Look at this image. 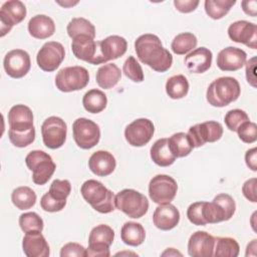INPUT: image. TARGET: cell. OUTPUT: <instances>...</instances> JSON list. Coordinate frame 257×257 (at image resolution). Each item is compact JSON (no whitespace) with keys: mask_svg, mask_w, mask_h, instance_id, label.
Returning <instances> with one entry per match:
<instances>
[{"mask_svg":"<svg viewBox=\"0 0 257 257\" xmlns=\"http://www.w3.org/2000/svg\"><path fill=\"white\" fill-rule=\"evenodd\" d=\"M155 125L149 118H138L126 125L124 138L128 145L133 147H143L153 138Z\"/></svg>","mask_w":257,"mask_h":257,"instance_id":"obj_16","label":"cell"},{"mask_svg":"<svg viewBox=\"0 0 257 257\" xmlns=\"http://www.w3.org/2000/svg\"><path fill=\"white\" fill-rule=\"evenodd\" d=\"M236 211L234 199L225 193L218 194L212 202H205L203 216L208 224H216L230 220Z\"/></svg>","mask_w":257,"mask_h":257,"instance_id":"obj_6","label":"cell"},{"mask_svg":"<svg viewBox=\"0 0 257 257\" xmlns=\"http://www.w3.org/2000/svg\"><path fill=\"white\" fill-rule=\"evenodd\" d=\"M256 183H257V179L256 178H251V179L247 180L243 184V187H242V193H243L244 197L252 203L257 202Z\"/></svg>","mask_w":257,"mask_h":257,"instance_id":"obj_48","label":"cell"},{"mask_svg":"<svg viewBox=\"0 0 257 257\" xmlns=\"http://www.w3.org/2000/svg\"><path fill=\"white\" fill-rule=\"evenodd\" d=\"M256 57H252L246 62V78L249 84L256 87V76H255Z\"/></svg>","mask_w":257,"mask_h":257,"instance_id":"obj_50","label":"cell"},{"mask_svg":"<svg viewBox=\"0 0 257 257\" xmlns=\"http://www.w3.org/2000/svg\"><path fill=\"white\" fill-rule=\"evenodd\" d=\"M120 77L121 72L117 65L114 63H106L97 69L95 80L99 87L109 89L117 84Z\"/></svg>","mask_w":257,"mask_h":257,"instance_id":"obj_29","label":"cell"},{"mask_svg":"<svg viewBox=\"0 0 257 257\" xmlns=\"http://www.w3.org/2000/svg\"><path fill=\"white\" fill-rule=\"evenodd\" d=\"M246 52L238 47L228 46L222 49L217 56V66L223 71H236L246 63Z\"/></svg>","mask_w":257,"mask_h":257,"instance_id":"obj_20","label":"cell"},{"mask_svg":"<svg viewBox=\"0 0 257 257\" xmlns=\"http://www.w3.org/2000/svg\"><path fill=\"white\" fill-rule=\"evenodd\" d=\"M11 200L17 209L28 210L35 205L36 194L31 188L27 186H21L12 191Z\"/></svg>","mask_w":257,"mask_h":257,"instance_id":"obj_33","label":"cell"},{"mask_svg":"<svg viewBox=\"0 0 257 257\" xmlns=\"http://www.w3.org/2000/svg\"><path fill=\"white\" fill-rule=\"evenodd\" d=\"M65 50L61 43L48 41L42 45L36 55V61L40 69L46 72L56 70L63 61Z\"/></svg>","mask_w":257,"mask_h":257,"instance_id":"obj_15","label":"cell"},{"mask_svg":"<svg viewBox=\"0 0 257 257\" xmlns=\"http://www.w3.org/2000/svg\"><path fill=\"white\" fill-rule=\"evenodd\" d=\"M107 104V97L103 91L93 88L86 91L82 97V105L84 109L90 113H98L102 111Z\"/></svg>","mask_w":257,"mask_h":257,"instance_id":"obj_32","label":"cell"},{"mask_svg":"<svg viewBox=\"0 0 257 257\" xmlns=\"http://www.w3.org/2000/svg\"><path fill=\"white\" fill-rule=\"evenodd\" d=\"M239 139L246 144L255 143L257 140V125L250 120L243 122L236 131Z\"/></svg>","mask_w":257,"mask_h":257,"instance_id":"obj_44","label":"cell"},{"mask_svg":"<svg viewBox=\"0 0 257 257\" xmlns=\"http://www.w3.org/2000/svg\"><path fill=\"white\" fill-rule=\"evenodd\" d=\"M68 36L73 39L79 35H87L92 38L95 37V27L94 25L83 17L72 18L66 27Z\"/></svg>","mask_w":257,"mask_h":257,"instance_id":"obj_36","label":"cell"},{"mask_svg":"<svg viewBox=\"0 0 257 257\" xmlns=\"http://www.w3.org/2000/svg\"><path fill=\"white\" fill-rule=\"evenodd\" d=\"M114 239V232L108 225L100 224L93 227L88 236V248L86 257H108L109 246Z\"/></svg>","mask_w":257,"mask_h":257,"instance_id":"obj_8","label":"cell"},{"mask_svg":"<svg viewBox=\"0 0 257 257\" xmlns=\"http://www.w3.org/2000/svg\"><path fill=\"white\" fill-rule=\"evenodd\" d=\"M248 120H250L248 114L244 110L239 108H234L229 110L224 117L226 126L232 132H236L243 122Z\"/></svg>","mask_w":257,"mask_h":257,"instance_id":"obj_42","label":"cell"},{"mask_svg":"<svg viewBox=\"0 0 257 257\" xmlns=\"http://www.w3.org/2000/svg\"><path fill=\"white\" fill-rule=\"evenodd\" d=\"M3 66L6 73L12 78H21L25 76L31 67L29 54L23 49H13L6 53Z\"/></svg>","mask_w":257,"mask_h":257,"instance_id":"obj_17","label":"cell"},{"mask_svg":"<svg viewBox=\"0 0 257 257\" xmlns=\"http://www.w3.org/2000/svg\"><path fill=\"white\" fill-rule=\"evenodd\" d=\"M67 125L65 121L58 116H49L41 124L42 141L45 147L51 150L61 148L66 140Z\"/></svg>","mask_w":257,"mask_h":257,"instance_id":"obj_12","label":"cell"},{"mask_svg":"<svg viewBox=\"0 0 257 257\" xmlns=\"http://www.w3.org/2000/svg\"><path fill=\"white\" fill-rule=\"evenodd\" d=\"M66 205V201H59L55 198H53L49 192L45 193L40 200V206L45 212H59L61 211Z\"/></svg>","mask_w":257,"mask_h":257,"instance_id":"obj_46","label":"cell"},{"mask_svg":"<svg viewBox=\"0 0 257 257\" xmlns=\"http://www.w3.org/2000/svg\"><path fill=\"white\" fill-rule=\"evenodd\" d=\"M28 32L36 39H46L55 32L54 21L44 14L35 15L28 22Z\"/></svg>","mask_w":257,"mask_h":257,"instance_id":"obj_27","label":"cell"},{"mask_svg":"<svg viewBox=\"0 0 257 257\" xmlns=\"http://www.w3.org/2000/svg\"><path fill=\"white\" fill-rule=\"evenodd\" d=\"M26 7L19 0H9L0 9V36L4 37L14 25L22 22L26 17Z\"/></svg>","mask_w":257,"mask_h":257,"instance_id":"obj_14","label":"cell"},{"mask_svg":"<svg viewBox=\"0 0 257 257\" xmlns=\"http://www.w3.org/2000/svg\"><path fill=\"white\" fill-rule=\"evenodd\" d=\"M72 133L75 144L83 150H89L96 146L100 139V130L93 120L79 117L72 123Z\"/></svg>","mask_w":257,"mask_h":257,"instance_id":"obj_10","label":"cell"},{"mask_svg":"<svg viewBox=\"0 0 257 257\" xmlns=\"http://www.w3.org/2000/svg\"><path fill=\"white\" fill-rule=\"evenodd\" d=\"M152 161L160 167H169L176 161V157L169 149L168 139L162 138L157 140L150 151Z\"/></svg>","mask_w":257,"mask_h":257,"instance_id":"obj_28","label":"cell"},{"mask_svg":"<svg viewBox=\"0 0 257 257\" xmlns=\"http://www.w3.org/2000/svg\"><path fill=\"white\" fill-rule=\"evenodd\" d=\"M122 72L128 79L133 80L134 82H142L145 77L141 64L133 55H130L125 59L122 66Z\"/></svg>","mask_w":257,"mask_h":257,"instance_id":"obj_40","label":"cell"},{"mask_svg":"<svg viewBox=\"0 0 257 257\" xmlns=\"http://www.w3.org/2000/svg\"><path fill=\"white\" fill-rule=\"evenodd\" d=\"M121 241L133 247L143 244L146 238V231L142 224L137 222H126L122 225L120 230Z\"/></svg>","mask_w":257,"mask_h":257,"instance_id":"obj_30","label":"cell"},{"mask_svg":"<svg viewBox=\"0 0 257 257\" xmlns=\"http://www.w3.org/2000/svg\"><path fill=\"white\" fill-rule=\"evenodd\" d=\"M169 149L176 158H184L190 155L194 146L186 133H176L168 139Z\"/></svg>","mask_w":257,"mask_h":257,"instance_id":"obj_31","label":"cell"},{"mask_svg":"<svg viewBox=\"0 0 257 257\" xmlns=\"http://www.w3.org/2000/svg\"><path fill=\"white\" fill-rule=\"evenodd\" d=\"M116 167L114 157L107 151H96L88 160L89 170L98 177H106L110 175Z\"/></svg>","mask_w":257,"mask_h":257,"instance_id":"obj_25","label":"cell"},{"mask_svg":"<svg viewBox=\"0 0 257 257\" xmlns=\"http://www.w3.org/2000/svg\"><path fill=\"white\" fill-rule=\"evenodd\" d=\"M135 50L140 61L157 72H165L173 64L171 52L155 34L146 33L139 36L135 41Z\"/></svg>","mask_w":257,"mask_h":257,"instance_id":"obj_1","label":"cell"},{"mask_svg":"<svg viewBox=\"0 0 257 257\" xmlns=\"http://www.w3.org/2000/svg\"><path fill=\"white\" fill-rule=\"evenodd\" d=\"M204 201L202 202H195L191 204L187 209V217L189 221L197 226H204L206 225V221L203 216V207Z\"/></svg>","mask_w":257,"mask_h":257,"instance_id":"obj_45","label":"cell"},{"mask_svg":"<svg viewBox=\"0 0 257 257\" xmlns=\"http://www.w3.org/2000/svg\"><path fill=\"white\" fill-rule=\"evenodd\" d=\"M9 130L23 132L28 131L33 125V113L32 110L24 104L13 105L8 112Z\"/></svg>","mask_w":257,"mask_h":257,"instance_id":"obj_23","label":"cell"},{"mask_svg":"<svg viewBox=\"0 0 257 257\" xmlns=\"http://www.w3.org/2000/svg\"><path fill=\"white\" fill-rule=\"evenodd\" d=\"M235 3V0H206L204 2V7L210 18L218 20L228 14Z\"/></svg>","mask_w":257,"mask_h":257,"instance_id":"obj_38","label":"cell"},{"mask_svg":"<svg viewBox=\"0 0 257 257\" xmlns=\"http://www.w3.org/2000/svg\"><path fill=\"white\" fill-rule=\"evenodd\" d=\"M153 222L160 230H172L180 222V212L171 203L159 205L153 214Z\"/></svg>","mask_w":257,"mask_h":257,"instance_id":"obj_22","label":"cell"},{"mask_svg":"<svg viewBox=\"0 0 257 257\" xmlns=\"http://www.w3.org/2000/svg\"><path fill=\"white\" fill-rule=\"evenodd\" d=\"M57 3L58 4H60V5H62V6H64V7H68V6H73V5H75V4H77L78 2L76 1V2H59V1H57Z\"/></svg>","mask_w":257,"mask_h":257,"instance_id":"obj_55","label":"cell"},{"mask_svg":"<svg viewBox=\"0 0 257 257\" xmlns=\"http://www.w3.org/2000/svg\"><path fill=\"white\" fill-rule=\"evenodd\" d=\"M83 199L98 213L108 214L115 209L114 195L96 180L85 181L80 188Z\"/></svg>","mask_w":257,"mask_h":257,"instance_id":"obj_3","label":"cell"},{"mask_svg":"<svg viewBox=\"0 0 257 257\" xmlns=\"http://www.w3.org/2000/svg\"><path fill=\"white\" fill-rule=\"evenodd\" d=\"M60 256L61 257H68V256L69 257L71 256L86 257V249L78 243L69 242V243H66L64 246H62L60 250Z\"/></svg>","mask_w":257,"mask_h":257,"instance_id":"obj_47","label":"cell"},{"mask_svg":"<svg viewBox=\"0 0 257 257\" xmlns=\"http://www.w3.org/2000/svg\"><path fill=\"white\" fill-rule=\"evenodd\" d=\"M71 50L73 55L80 60L90 64L104 63V58L100 51L99 41L87 35H79L72 39Z\"/></svg>","mask_w":257,"mask_h":257,"instance_id":"obj_9","label":"cell"},{"mask_svg":"<svg viewBox=\"0 0 257 257\" xmlns=\"http://www.w3.org/2000/svg\"><path fill=\"white\" fill-rule=\"evenodd\" d=\"M49 194L59 200V201H66L67 197L71 192V185L68 180H54L49 188Z\"/></svg>","mask_w":257,"mask_h":257,"instance_id":"obj_43","label":"cell"},{"mask_svg":"<svg viewBox=\"0 0 257 257\" xmlns=\"http://www.w3.org/2000/svg\"><path fill=\"white\" fill-rule=\"evenodd\" d=\"M198 43L197 37L191 32H183L178 34L172 41L171 48L174 53L184 55L196 48Z\"/></svg>","mask_w":257,"mask_h":257,"instance_id":"obj_37","label":"cell"},{"mask_svg":"<svg viewBox=\"0 0 257 257\" xmlns=\"http://www.w3.org/2000/svg\"><path fill=\"white\" fill-rule=\"evenodd\" d=\"M256 239L252 240L251 243H249L247 245V249H250L252 251V256H255L256 255Z\"/></svg>","mask_w":257,"mask_h":257,"instance_id":"obj_54","label":"cell"},{"mask_svg":"<svg viewBox=\"0 0 257 257\" xmlns=\"http://www.w3.org/2000/svg\"><path fill=\"white\" fill-rule=\"evenodd\" d=\"M8 137L13 146H15L17 148H25L34 142L35 127H32L28 131H23V132L9 130Z\"/></svg>","mask_w":257,"mask_h":257,"instance_id":"obj_41","label":"cell"},{"mask_svg":"<svg viewBox=\"0 0 257 257\" xmlns=\"http://www.w3.org/2000/svg\"><path fill=\"white\" fill-rule=\"evenodd\" d=\"M228 36L232 41L245 44L249 48L256 49L257 47V26L252 22L246 20L233 22L228 27Z\"/></svg>","mask_w":257,"mask_h":257,"instance_id":"obj_18","label":"cell"},{"mask_svg":"<svg viewBox=\"0 0 257 257\" xmlns=\"http://www.w3.org/2000/svg\"><path fill=\"white\" fill-rule=\"evenodd\" d=\"M189 86V81L185 75H173L166 82V92L172 99H180L188 94Z\"/></svg>","mask_w":257,"mask_h":257,"instance_id":"obj_34","label":"cell"},{"mask_svg":"<svg viewBox=\"0 0 257 257\" xmlns=\"http://www.w3.org/2000/svg\"><path fill=\"white\" fill-rule=\"evenodd\" d=\"M89 81V73L83 66L61 68L55 76L56 88L62 92H71L84 88Z\"/></svg>","mask_w":257,"mask_h":257,"instance_id":"obj_7","label":"cell"},{"mask_svg":"<svg viewBox=\"0 0 257 257\" xmlns=\"http://www.w3.org/2000/svg\"><path fill=\"white\" fill-rule=\"evenodd\" d=\"M187 134L190 137L194 148H199L206 143L219 141L223 135V126L218 121L208 120L192 125Z\"/></svg>","mask_w":257,"mask_h":257,"instance_id":"obj_13","label":"cell"},{"mask_svg":"<svg viewBox=\"0 0 257 257\" xmlns=\"http://www.w3.org/2000/svg\"><path fill=\"white\" fill-rule=\"evenodd\" d=\"M27 168L32 172V181L36 185H45L56 170L52 158L45 152L34 150L25 157Z\"/></svg>","mask_w":257,"mask_h":257,"instance_id":"obj_5","label":"cell"},{"mask_svg":"<svg viewBox=\"0 0 257 257\" xmlns=\"http://www.w3.org/2000/svg\"><path fill=\"white\" fill-rule=\"evenodd\" d=\"M241 87L238 80L232 76H222L213 80L207 88L206 98L209 104L224 107L238 99Z\"/></svg>","mask_w":257,"mask_h":257,"instance_id":"obj_2","label":"cell"},{"mask_svg":"<svg viewBox=\"0 0 257 257\" xmlns=\"http://www.w3.org/2000/svg\"><path fill=\"white\" fill-rule=\"evenodd\" d=\"M215 237L206 231H196L188 241V254L192 257L213 256Z\"/></svg>","mask_w":257,"mask_h":257,"instance_id":"obj_19","label":"cell"},{"mask_svg":"<svg viewBox=\"0 0 257 257\" xmlns=\"http://www.w3.org/2000/svg\"><path fill=\"white\" fill-rule=\"evenodd\" d=\"M243 11L252 17H255L257 14V2L255 0H245L241 2Z\"/></svg>","mask_w":257,"mask_h":257,"instance_id":"obj_52","label":"cell"},{"mask_svg":"<svg viewBox=\"0 0 257 257\" xmlns=\"http://www.w3.org/2000/svg\"><path fill=\"white\" fill-rule=\"evenodd\" d=\"M213 54L206 47H199L192 50L184 59L188 70L192 73H204L212 64Z\"/></svg>","mask_w":257,"mask_h":257,"instance_id":"obj_24","label":"cell"},{"mask_svg":"<svg viewBox=\"0 0 257 257\" xmlns=\"http://www.w3.org/2000/svg\"><path fill=\"white\" fill-rule=\"evenodd\" d=\"M240 252L238 242L231 237L215 238L213 256L216 257H237Z\"/></svg>","mask_w":257,"mask_h":257,"instance_id":"obj_35","label":"cell"},{"mask_svg":"<svg viewBox=\"0 0 257 257\" xmlns=\"http://www.w3.org/2000/svg\"><path fill=\"white\" fill-rule=\"evenodd\" d=\"M115 208L133 219L142 218L149 210V201L145 195L134 190L123 189L114 196Z\"/></svg>","mask_w":257,"mask_h":257,"instance_id":"obj_4","label":"cell"},{"mask_svg":"<svg viewBox=\"0 0 257 257\" xmlns=\"http://www.w3.org/2000/svg\"><path fill=\"white\" fill-rule=\"evenodd\" d=\"M100 51L104 58V61L117 59L121 57L127 49L126 40L118 35H110L99 41Z\"/></svg>","mask_w":257,"mask_h":257,"instance_id":"obj_26","label":"cell"},{"mask_svg":"<svg viewBox=\"0 0 257 257\" xmlns=\"http://www.w3.org/2000/svg\"><path fill=\"white\" fill-rule=\"evenodd\" d=\"M183 256V254L181 252H179L178 250H176L175 248H167L163 253L162 256Z\"/></svg>","mask_w":257,"mask_h":257,"instance_id":"obj_53","label":"cell"},{"mask_svg":"<svg viewBox=\"0 0 257 257\" xmlns=\"http://www.w3.org/2000/svg\"><path fill=\"white\" fill-rule=\"evenodd\" d=\"M198 0H175L174 5L176 9L182 13L193 12L199 5Z\"/></svg>","mask_w":257,"mask_h":257,"instance_id":"obj_49","label":"cell"},{"mask_svg":"<svg viewBox=\"0 0 257 257\" xmlns=\"http://www.w3.org/2000/svg\"><path fill=\"white\" fill-rule=\"evenodd\" d=\"M178 185L174 178L168 175H157L149 184V195L153 202L159 205L171 203L177 194Z\"/></svg>","mask_w":257,"mask_h":257,"instance_id":"obj_11","label":"cell"},{"mask_svg":"<svg viewBox=\"0 0 257 257\" xmlns=\"http://www.w3.org/2000/svg\"><path fill=\"white\" fill-rule=\"evenodd\" d=\"M19 226L24 233H27L30 231H42L44 223L37 213L27 212L20 215Z\"/></svg>","mask_w":257,"mask_h":257,"instance_id":"obj_39","label":"cell"},{"mask_svg":"<svg viewBox=\"0 0 257 257\" xmlns=\"http://www.w3.org/2000/svg\"><path fill=\"white\" fill-rule=\"evenodd\" d=\"M245 162L249 169H251L254 172L257 171V149L256 148H252L246 152Z\"/></svg>","mask_w":257,"mask_h":257,"instance_id":"obj_51","label":"cell"},{"mask_svg":"<svg viewBox=\"0 0 257 257\" xmlns=\"http://www.w3.org/2000/svg\"><path fill=\"white\" fill-rule=\"evenodd\" d=\"M22 249L27 257H48L49 245L41 231H30L25 233L22 240Z\"/></svg>","mask_w":257,"mask_h":257,"instance_id":"obj_21","label":"cell"}]
</instances>
